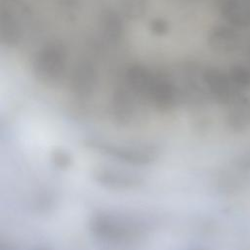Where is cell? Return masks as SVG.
Masks as SVG:
<instances>
[{"instance_id":"cell-1","label":"cell","mask_w":250,"mask_h":250,"mask_svg":"<svg viewBox=\"0 0 250 250\" xmlns=\"http://www.w3.org/2000/svg\"><path fill=\"white\" fill-rule=\"evenodd\" d=\"M206 41L211 51L219 55H227L238 49L241 38L234 27L218 24L209 30Z\"/></svg>"},{"instance_id":"cell-3","label":"cell","mask_w":250,"mask_h":250,"mask_svg":"<svg viewBox=\"0 0 250 250\" xmlns=\"http://www.w3.org/2000/svg\"><path fill=\"white\" fill-rule=\"evenodd\" d=\"M229 78L234 87V89L238 91L245 90L250 86V70L241 64L232 65L229 72Z\"/></svg>"},{"instance_id":"cell-2","label":"cell","mask_w":250,"mask_h":250,"mask_svg":"<svg viewBox=\"0 0 250 250\" xmlns=\"http://www.w3.org/2000/svg\"><path fill=\"white\" fill-rule=\"evenodd\" d=\"M218 11L226 22L236 28L250 26V0H217Z\"/></svg>"}]
</instances>
